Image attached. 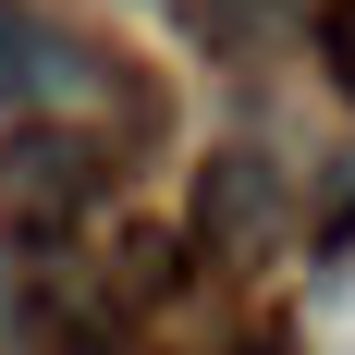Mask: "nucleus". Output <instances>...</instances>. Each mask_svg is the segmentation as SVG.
<instances>
[{
  "mask_svg": "<svg viewBox=\"0 0 355 355\" xmlns=\"http://www.w3.org/2000/svg\"><path fill=\"white\" fill-rule=\"evenodd\" d=\"M86 86H98V49L62 37L49 12H25V0H0V98L49 110V98H86Z\"/></svg>",
  "mask_w": 355,
  "mask_h": 355,
  "instance_id": "nucleus-1",
  "label": "nucleus"
},
{
  "mask_svg": "<svg viewBox=\"0 0 355 355\" xmlns=\"http://www.w3.org/2000/svg\"><path fill=\"white\" fill-rule=\"evenodd\" d=\"M0 184H12L25 209H86V196H98V147H86V135H62V123H12Z\"/></svg>",
  "mask_w": 355,
  "mask_h": 355,
  "instance_id": "nucleus-2",
  "label": "nucleus"
},
{
  "mask_svg": "<svg viewBox=\"0 0 355 355\" xmlns=\"http://www.w3.org/2000/svg\"><path fill=\"white\" fill-rule=\"evenodd\" d=\"M196 233H209V245H257V233H270V172H257V159H209Z\"/></svg>",
  "mask_w": 355,
  "mask_h": 355,
  "instance_id": "nucleus-3",
  "label": "nucleus"
},
{
  "mask_svg": "<svg viewBox=\"0 0 355 355\" xmlns=\"http://www.w3.org/2000/svg\"><path fill=\"white\" fill-rule=\"evenodd\" d=\"M319 62H331V86L355 98V0H331V12H319Z\"/></svg>",
  "mask_w": 355,
  "mask_h": 355,
  "instance_id": "nucleus-4",
  "label": "nucleus"
},
{
  "mask_svg": "<svg viewBox=\"0 0 355 355\" xmlns=\"http://www.w3.org/2000/svg\"><path fill=\"white\" fill-rule=\"evenodd\" d=\"M245 355H294V343H245Z\"/></svg>",
  "mask_w": 355,
  "mask_h": 355,
  "instance_id": "nucleus-5",
  "label": "nucleus"
}]
</instances>
